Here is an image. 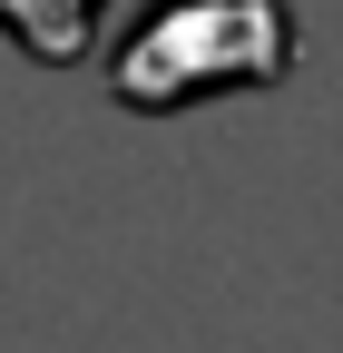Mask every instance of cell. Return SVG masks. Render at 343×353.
<instances>
[{
    "label": "cell",
    "instance_id": "1",
    "mask_svg": "<svg viewBox=\"0 0 343 353\" xmlns=\"http://www.w3.org/2000/svg\"><path fill=\"white\" fill-rule=\"evenodd\" d=\"M294 69L284 0H147L108 39V99L138 118H177L226 88H275Z\"/></svg>",
    "mask_w": 343,
    "mask_h": 353
},
{
    "label": "cell",
    "instance_id": "2",
    "mask_svg": "<svg viewBox=\"0 0 343 353\" xmlns=\"http://www.w3.org/2000/svg\"><path fill=\"white\" fill-rule=\"evenodd\" d=\"M98 10H108V0H0V30H10L39 69H69V59H89Z\"/></svg>",
    "mask_w": 343,
    "mask_h": 353
}]
</instances>
